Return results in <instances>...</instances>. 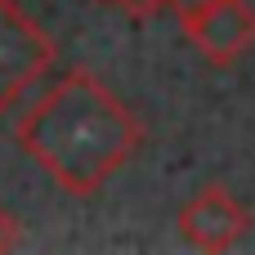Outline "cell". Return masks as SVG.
Here are the masks:
<instances>
[{
	"instance_id": "6da1fadb",
	"label": "cell",
	"mask_w": 255,
	"mask_h": 255,
	"mask_svg": "<svg viewBox=\"0 0 255 255\" xmlns=\"http://www.w3.org/2000/svg\"><path fill=\"white\" fill-rule=\"evenodd\" d=\"M13 139L67 197H94L134 157L143 130L94 72L76 67L18 117Z\"/></svg>"
},
{
	"instance_id": "7a4b0ae2",
	"label": "cell",
	"mask_w": 255,
	"mask_h": 255,
	"mask_svg": "<svg viewBox=\"0 0 255 255\" xmlns=\"http://www.w3.org/2000/svg\"><path fill=\"white\" fill-rule=\"evenodd\" d=\"M54 63L49 31L18 4L0 0V112H9Z\"/></svg>"
},
{
	"instance_id": "3957f363",
	"label": "cell",
	"mask_w": 255,
	"mask_h": 255,
	"mask_svg": "<svg viewBox=\"0 0 255 255\" xmlns=\"http://www.w3.org/2000/svg\"><path fill=\"white\" fill-rule=\"evenodd\" d=\"M179 27L215 67H233L242 54L255 49V9L247 0H206L179 13Z\"/></svg>"
},
{
	"instance_id": "277c9868",
	"label": "cell",
	"mask_w": 255,
	"mask_h": 255,
	"mask_svg": "<svg viewBox=\"0 0 255 255\" xmlns=\"http://www.w3.org/2000/svg\"><path fill=\"white\" fill-rule=\"evenodd\" d=\"M247 233H251V211L224 184L197 188L179 211V238L197 251H233Z\"/></svg>"
},
{
	"instance_id": "5b68a950",
	"label": "cell",
	"mask_w": 255,
	"mask_h": 255,
	"mask_svg": "<svg viewBox=\"0 0 255 255\" xmlns=\"http://www.w3.org/2000/svg\"><path fill=\"white\" fill-rule=\"evenodd\" d=\"M13 247H22V229H18V220L0 206V251H13Z\"/></svg>"
},
{
	"instance_id": "8992f818",
	"label": "cell",
	"mask_w": 255,
	"mask_h": 255,
	"mask_svg": "<svg viewBox=\"0 0 255 255\" xmlns=\"http://www.w3.org/2000/svg\"><path fill=\"white\" fill-rule=\"evenodd\" d=\"M130 18H148V13H157V9H166V0H126L121 4Z\"/></svg>"
},
{
	"instance_id": "52a82bcc",
	"label": "cell",
	"mask_w": 255,
	"mask_h": 255,
	"mask_svg": "<svg viewBox=\"0 0 255 255\" xmlns=\"http://www.w3.org/2000/svg\"><path fill=\"white\" fill-rule=\"evenodd\" d=\"M197 4H206V0H166V9H175V13H188V9H197Z\"/></svg>"
},
{
	"instance_id": "ba28073f",
	"label": "cell",
	"mask_w": 255,
	"mask_h": 255,
	"mask_svg": "<svg viewBox=\"0 0 255 255\" xmlns=\"http://www.w3.org/2000/svg\"><path fill=\"white\" fill-rule=\"evenodd\" d=\"M103 4H117V9H121V4H126V0H103Z\"/></svg>"
}]
</instances>
